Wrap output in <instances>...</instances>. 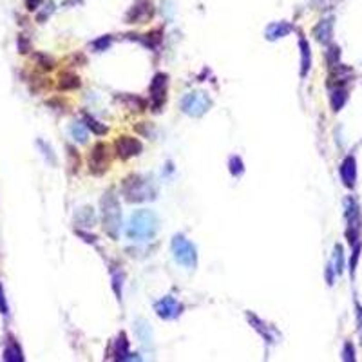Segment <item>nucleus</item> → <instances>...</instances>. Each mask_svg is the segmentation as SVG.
I'll return each instance as SVG.
<instances>
[{
  "instance_id": "f257e3e1",
  "label": "nucleus",
  "mask_w": 362,
  "mask_h": 362,
  "mask_svg": "<svg viewBox=\"0 0 362 362\" xmlns=\"http://www.w3.org/2000/svg\"><path fill=\"white\" fill-rule=\"evenodd\" d=\"M158 232V217L153 210H138L130 216L127 234L134 241L153 239Z\"/></svg>"
},
{
  "instance_id": "f03ea898",
  "label": "nucleus",
  "mask_w": 362,
  "mask_h": 362,
  "mask_svg": "<svg viewBox=\"0 0 362 362\" xmlns=\"http://www.w3.org/2000/svg\"><path fill=\"white\" fill-rule=\"evenodd\" d=\"M102 212H103V228L111 237H118V230L122 225V212H120V203L112 192H107L102 199Z\"/></svg>"
},
{
  "instance_id": "7ed1b4c3",
  "label": "nucleus",
  "mask_w": 362,
  "mask_h": 362,
  "mask_svg": "<svg viewBox=\"0 0 362 362\" xmlns=\"http://www.w3.org/2000/svg\"><path fill=\"white\" fill-rule=\"evenodd\" d=\"M172 254H174L176 261L179 264H183L187 268H194L196 263H198V254H196L194 244L185 236H174V239H172Z\"/></svg>"
},
{
  "instance_id": "20e7f679",
  "label": "nucleus",
  "mask_w": 362,
  "mask_h": 362,
  "mask_svg": "<svg viewBox=\"0 0 362 362\" xmlns=\"http://www.w3.org/2000/svg\"><path fill=\"white\" fill-rule=\"evenodd\" d=\"M153 194L149 188V179L141 178V176H130L123 183V196L129 201H143Z\"/></svg>"
},
{
  "instance_id": "39448f33",
  "label": "nucleus",
  "mask_w": 362,
  "mask_h": 362,
  "mask_svg": "<svg viewBox=\"0 0 362 362\" xmlns=\"http://www.w3.org/2000/svg\"><path fill=\"white\" fill-rule=\"evenodd\" d=\"M212 105L210 98L205 94V92H188L183 100H181V109L183 112H187L188 116H203L208 107Z\"/></svg>"
},
{
  "instance_id": "423d86ee",
  "label": "nucleus",
  "mask_w": 362,
  "mask_h": 362,
  "mask_svg": "<svg viewBox=\"0 0 362 362\" xmlns=\"http://www.w3.org/2000/svg\"><path fill=\"white\" fill-rule=\"evenodd\" d=\"M115 149H116V154L123 160L127 158H132V156H138L143 149V145H141L140 140L132 136H120L118 140L115 141Z\"/></svg>"
},
{
  "instance_id": "0eeeda50",
  "label": "nucleus",
  "mask_w": 362,
  "mask_h": 362,
  "mask_svg": "<svg viewBox=\"0 0 362 362\" xmlns=\"http://www.w3.org/2000/svg\"><path fill=\"white\" fill-rule=\"evenodd\" d=\"M165 85H167V74H156L150 84V105L156 112L165 103Z\"/></svg>"
},
{
  "instance_id": "6e6552de",
  "label": "nucleus",
  "mask_w": 362,
  "mask_h": 362,
  "mask_svg": "<svg viewBox=\"0 0 362 362\" xmlns=\"http://www.w3.org/2000/svg\"><path fill=\"white\" fill-rule=\"evenodd\" d=\"M109 165V158H107V147L103 143H96L92 147V153L89 156V170L94 174H102Z\"/></svg>"
},
{
  "instance_id": "1a4fd4ad",
  "label": "nucleus",
  "mask_w": 362,
  "mask_h": 362,
  "mask_svg": "<svg viewBox=\"0 0 362 362\" xmlns=\"http://www.w3.org/2000/svg\"><path fill=\"white\" fill-rule=\"evenodd\" d=\"M181 310H183L181 304L174 297H170V295H167V297H163L161 301L156 302V312L161 319H176L181 313Z\"/></svg>"
},
{
  "instance_id": "9d476101",
  "label": "nucleus",
  "mask_w": 362,
  "mask_h": 362,
  "mask_svg": "<svg viewBox=\"0 0 362 362\" xmlns=\"http://www.w3.org/2000/svg\"><path fill=\"white\" fill-rule=\"evenodd\" d=\"M153 16V6L147 4V2H141V4L134 6L132 9H130L129 16H127V20H129L130 24H143L147 18H150Z\"/></svg>"
},
{
  "instance_id": "9b49d317",
  "label": "nucleus",
  "mask_w": 362,
  "mask_h": 362,
  "mask_svg": "<svg viewBox=\"0 0 362 362\" xmlns=\"http://www.w3.org/2000/svg\"><path fill=\"white\" fill-rule=\"evenodd\" d=\"M340 176H342V181L346 187H353L355 185V176H357V168H355V160L353 156H348L344 160L342 167H340Z\"/></svg>"
},
{
  "instance_id": "f8f14e48",
  "label": "nucleus",
  "mask_w": 362,
  "mask_h": 362,
  "mask_svg": "<svg viewBox=\"0 0 362 362\" xmlns=\"http://www.w3.org/2000/svg\"><path fill=\"white\" fill-rule=\"evenodd\" d=\"M4 358H6V360H24L22 351H20L18 344H16L13 339H9L8 344H6V348H4Z\"/></svg>"
},
{
  "instance_id": "ddd939ff",
  "label": "nucleus",
  "mask_w": 362,
  "mask_h": 362,
  "mask_svg": "<svg viewBox=\"0 0 362 362\" xmlns=\"http://www.w3.org/2000/svg\"><path fill=\"white\" fill-rule=\"evenodd\" d=\"M290 29L292 27L288 26V24L284 22H279V24H274V26L268 27V39H279V36H284V34L290 33Z\"/></svg>"
},
{
  "instance_id": "4468645a",
  "label": "nucleus",
  "mask_w": 362,
  "mask_h": 362,
  "mask_svg": "<svg viewBox=\"0 0 362 362\" xmlns=\"http://www.w3.org/2000/svg\"><path fill=\"white\" fill-rule=\"evenodd\" d=\"M78 85H80V80H78V77H74V74H62L60 77V82H58V87L64 89V91H67V89H77Z\"/></svg>"
},
{
  "instance_id": "2eb2a0df",
  "label": "nucleus",
  "mask_w": 362,
  "mask_h": 362,
  "mask_svg": "<svg viewBox=\"0 0 362 362\" xmlns=\"http://www.w3.org/2000/svg\"><path fill=\"white\" fill-rule=\"evenodd\" d=\"M127 353H129V340H127L125 333H122V335L118 337V340H116V357L125 358Z\"/></svg>"
},
{
  "instance_id": "dca6fc26",
  "label": "nucleus",
  "mask_w": 362,
  "mask_h": 362,
  "mask_svg": "<svg viewBox=\"0 0 362 362\" xmlns=\"http://www.w3.org/2000/svg\"><path fill=\"white\" fill-rule=\"evenodd\" d=\"M72 136H74V140L82 141L84 143L85 140H87V125H82V123H74L71 129Z\"/></svg>"
},
{
  "instance_id": "f3484780",
  "label": "nucleus",
  "mask_w": 362,
  "mask_h": 362,
  "mask_svg": "<svg viewBox=\"0 0 362 362\" xmlns=\"http://www.w3.org/2000/svg\"><path fill=\"white\" fill-rule=\"evenodd\" d=\"M85 125H87V129H91L94 134H105L107 132V127L100 125V123L96 122L94 118H91V116H85Z\"/></svg>"
},
{
  "instance_id": "a211bd4d",
  "label": "nucleus",
  "mask_w": 362,
  "mask_h": 362,
  "mask_svg": "<svg viewBox=\"0 0 362 362\" xmlns=\"http://www.w3.org/2000/svg\"><path fill=\"white\" fill-rule=\"evenodd\" d=\"M301 49H302V74H306V69L310 67V47L304 40H301Z\"/></svg>"
},
{
  "instance_id": "6ab92c4d",
  "label": "nucleus",
  "mask_w": 362,
  "mask_h": 362,
  "mask_svg": "<svg viewBox=\"0 0 362 362\" xmlns=\"http://www.w3.org/2000/svg\"><path fill=\"white\" fill-rule=\"evenodd\" d=\"M0 313L8 315V302H6V295H4V290H2V286H0Z\"/></svg>"
},
{
  "instance_id": "aec40b11",
  "label": "nucleus",
  "mask_w": 362,
  "mask_h": 362,
  "mask_svg": "<svg viewBox=\"0 0 362 362\" xmlns=\"http://www.w3.org/2000/svg\"><path fill=\"white\" fill-rule=\"evenodd\" d=\"M44 0H26V6L29 11H34V9H39V6L42 4Z\"/></svg>"
}]
</instances>
